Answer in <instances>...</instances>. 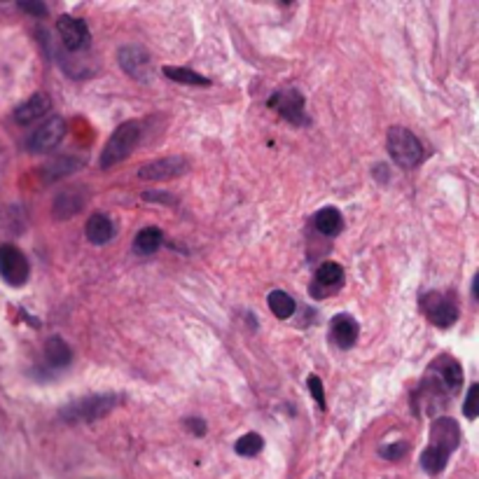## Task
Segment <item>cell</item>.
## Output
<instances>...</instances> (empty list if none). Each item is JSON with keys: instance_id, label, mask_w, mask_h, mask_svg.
I'll use <instances>...</instances> for the list:
<instances>
[{"instance_id": "1", "label": "cell", "mask_w": 479, "mask_h": 479, "mask_svg": "<svg viewBox=\"0 0 479 479\" xmlns=\"http://www.w3.org/2000/svg\"><path fill=\"white\" fill-rule=\"evenodd\" d=\"M124 402L120 393H94L87 395V398H80L71 402L68 407L61 409V421L66 423H91L98 421L110 414L113 409H117Z\"/></svg>"}, {"instance_id": "2", "label": "cell", "mask_w": 479, "mask_h": 479, "mask_svg": "<svg viewBox=\"0 0 479 479\" xmlns=\"http://www.w3.org/2000/svg\"><path fill=\"white\" fill-rule=\"evenodd\" d=\"M138 140H140V124L136 120L120 124L113 131L110 140L105 143L103 153H101V169H110V166L120 164L122 159H127Z\"/></svg>"}, {"instance_id": "3", "label": "cell", "mask_w": 479, "mask_h": 479, "mask_svg": "<svg viewBox=\"0 0 479 479\" xmlns=\"http://www.w3.org/2000/svg\"><path fill=\"white\" fill-rule=\"evenodd\" d=\"M388 155L391 159L402 169H414L423 162V145L421 140H418L414 133L409 129H402V127H393L388 131Z\"/></svg>"}, {"instance_id": "4", "label": "cell", "mask_w": 479, "mask_h": 479, "mask_svg": "<svg viewBox=\"0 0 479 479\" xmlns=\"http://www.w3.org/2000/svg\"><path fill=\"white\" fill-rule=\"evenodd\" d=\"M421 309L428 316V321L437 327H451L458 318L456 299L447 292H426L421 297Z\"/></svg>"}, {"instance_id": "5", "label": "cell", "mask_w": 479, "mask_h": 479, "mask_svg": "<svg viewBox=\"0 0 479 479\" xmlns=\"http://www.w3.org/2000/svg\"><path fill=\"white\" fill-rule=\"evenodd\" d=\"M29 274H31L29 259L19 248L0 246V276H3L7 283L14 285V288H19V285L29 281Z\"/></svg>"}, {"instance_id": "6", "label": "cell", "mask_w": 479, "mask_h": 479, "mask_svg": "<svg viewBox=\"0 0 479 479\" xmlns=\"http://www.w3.org/2000/svg\"><path fill=\"white\" fill-rule=\"evenodd\" d=\"M269 108H274L283 120L292 124H309L304 113V96L297 89H281L269 98Z\"/></svg>"}, {"instance_id": "7", "label": "cell", "mask_w": 479, "mask_h": 479, "mask_svg": "<svg viewBox=\"0 0 479 479\" xmlns=\"http://www.w3.org/2000/svg\"><path fill=\"white\" fill-rule=\"evenodd\" d=\"M190 171V159L187 157H164L157 159V162H150L145 166H140L138 178L143 180H171L185 175Z\"/></svg>"}, {"instance_id": "8", "label": "cell", "mask_w": 479, "mask_h": 479, "mask_svg": "<svg viewBox=\"0 0 479 479\" xmlns=\"http://www.w3.org/2000/svg\"><path fill=\"white\" fill-rule=\"evenodd\" d=\"M63 136H66V122L61 117H49L45 124H40L33 131V136L29 138V150L38 155L49 153V150H54L63 140Z\"/></svg>"}, {"instance_id": "9", "label": "cell", "mask_w": 479, "mask_h": 479, "mask_svg": "<svg viewBox=\"0 0 479 479\" xmlns=\"http://www.w3.org/2000/svg\"><path fill=\"white\" fill-rule=\"evenodd\" d=\"M117 58H120L122 71L127 75H131L133 80H148L150 78V66H153V61H150L148 49H143L138 45H127L117 52Z\"/></svg>"}, {"instance_id": "10", "label": "cell", "mask_w": 479, "mask_h": 479, "mask_svg": "<svg viewBox=\"0 0 479 479\" xmlns=\"http://www.w3.org/2000/svg\"><path fill=\"white\" fill-rule=\"evenodd\" d=\"M458 442H460L458 423L449 416L437 418V421L433 423V428H431V444H428V447H433V449L451 456V451L458 447Z\"/></svg>"}, {"instance_id": "11", "label": "cell", "mask_w": 479, "mask_h": 479, "mask_svg": "<svg viewBox=\"0 0 479 479\" xmlns=\"http://www.w3.org/2000/svg\"><path fill=\"white\" fill-rule=\"evenodd\" d=\"M56 31H58V36H61L63 45L73 49V52H78V49L89 45V29L80 16L63 14L61 19L56 21Z\"/></svg>"}, {"instance_id": "12", "label": "cell", "mask_w": 479, "mask_h": 479, "mask_svg": "<svg viewBox=\"0 0 479 479\" xmlns=\"http://www.w3.org/2000/svg\"><path fill=\"white\" fill-rule=\"evenodd\" d=\"M428 374L435 376L449 393H456L460 383H463V369H460V365L451 356H440L437 360H433L431 367H428Z\"/></svg>"}, {"instance_id": "13", "label": "cell", "mask_w": 479, "mask_h": 479, "mask_svg": "<svg viewBox=\"0 0 479 479\" xmlns=\"http://www.w3.org/2000/svg\"><path fill=\"white\" fill-rule=\"evenodd\" d=\"M87 204V192L82 185H75V187L63 190L61 195L54 199L52 213L56 220H68V217H75Z\"/></svg>"}, {"instance_id": "14", "label": "cell", "mask_w": 479, "mask_h": 479, "mask_svg": "<svg viewBox=\"0 0 479 479\" xmlns=\"http://www.w3.org/2000/svg\"><path fill=\"white\" fill-rule=\"evenodd\" d=\"M49 110H52V98H49L45 91H38L33 94L26 103H21L14 110V122L21 124V127H29V124L38 122L40 117H45Z\"/></svg>"}, {"instance_id": "15", "label": "cell", "mask_w": 479, "mask_h": 479, "mask_svg": "<svg viewBox=\"0 0 479 479\" xmlns=\"http://www.w3.org/2000/svg\"><path fill=\"white\" fill-rule=\"evenodd\" d=\"M341 283H344V269L337 262H323L316 272V281L311 285V292L316 297H321L341 288Z\"/></svg>"}, {"instance_id": "16", "label": "cell", "mask_w": 479, "mask_h": 479, "mask_svg": "<svg viewBox=\"0 0 479 479\" xmlns=\"http://www.w3.org/2000/svg\"><path fill=\"white\" fill-rule=\"evenodd\" d=\"M358 332H360V327H358V323H356V318L353 316H349V314H339V316H334L332 318V325H330V337H332V341L337 344L339 349H351L353 344L358 341Z\"/></svg>"}, {"instance_id": "17", "label": "cell", "mask_w": 479, "mask_h": 479, "mask_svg": "<svg viewBox=\"0 0 479 479\" xmlns=\"http://www.w3.org/2000/svg\"><path fill=\"white\" fill-rule=\"evenodd\" d=\"M85 234H87V239L94 243V246H103V243H108L115 237V225H113V220L108 215L94 213L87 220Z\"/></svg>"}, {"instance_id": "18", "label": "cell", "mask_w": 479, "mask_h": 479, "mask_svg": "<svg viewBox=\"0 0 479 479\" xmlns=\"http://www.w3.org/2000/svg\"><path fill=\"white\" fill-rule=\"evenodd\" d=\"M314 225H316L318 232L325 234V237H337V234H341V230H344V217H341V213L337 211V208L327 206V208H321V211L316 213Z\"/></svg>"}, {"instance_id": "19", "label": "cell", "mask_w": 479, "mask_h": 479, "mask_svg": "<svg viewBox=\"0 0 479 479\" xmlns=\"http://www.w3.org/2000/svg\"><path fill=\"white\" fill-rule=\"evenodd\" d=\"M162 230H157V227H145V230H140L136 234V239H133V250H136L138 255H153L162 246Z\"/></svg>"}, {"instance_id": "20", "label": "cell", "mask_w": 479, "mask_h": 479, "mask_svg": "<svg viewBox=\"0 0 479 479\" xmlns=\"http://www.w3.org/2000/svg\"><path fill=\"white\" fill-rule=\"evenodd\" d=\"M45 358H47V363L52 367H66L71 363L73 351L61 337H52V339H47V344H45Z\"/></svg>"}, {"instance_id": "21", "label": "cell", "mask_w": 479, "mask_h": 479, "mask_svg": "<svg viewBox=\"0 0 479 479\" xmlns=\"http://www.w3.org/2000/svg\"><path fill=\"white\" fill-rule=\"evenodd\" d=\"M267 302H269V309H272V314L276 318H281V321H288V318L295 314V299H292L288 292H283V290L269 292Z\"/></svg>"}, {"instance_id": "22", "label": "cell", "mask_w": 479, "mask_h": 479, "mask_svg": "<svg viewBox=\"0 0 479 479\" xmlns=\"http://www.w3.org/2000/svg\"><path fill=\"white\" fill-rule=\"evenodd\" d=\"M164 75L173 82H182V85H192V87H208L211 85V80L204 78V75H199V73L190 71V68H178V66H166Z\"/></svg>"}, {"instance_id": "23", "label": "cell", "mask_w": 479, "mask_h": 479, "mask_svg": "<svg viewBox=\"0 0 479 479\" xmlns=\"http://www.w3.org/2000/svg\"><path fill=\"white\" fill-rule=\"evenodd\" d=\"M80 166H82L80 159H75V157H61V159H56V162H52V164H47V166H45V178H47V180L63 178V175H68L71 171L80 169Z\"/></svg>"}, {"instance_id": "24", "label": "cell", "mask_w": 479, "mask_h": 479, "mask_svg": "<svg viewBox=\"0 0 479 479\" xmlns=\"http://www.w3.org/2000/svg\"><path fill=\"white\" fill-rule=\"evenodd\" d=\"M447 460H449L447 453L437 451V449H433V447H428V449L421 453V468L426 470L428 475H440L442 470H444V465H447Z\"/></svg>"}, {"instance_id": "25", "label": "cell", "mask_w": 479, "mask_h": 479, "mask_svg": "<svg viewBox=\"0 0 479 479\" xmlns=\"http://www.w3.org/2000/svg\"><path fill=\"white\" fill-rule=\"evenodd\" d=\"M234 449H237L239 456H246V458L257 456V453L264 449V440L257 433H248V435L239 437L237 444H234Z\"/></svg>"}, {"instance_id": "26", "label": "cell", "mask_w": 479, "mask_h": 479, "mask_svg": "<svg viewBox=\"0 0 479 479\" xmlns=\"http://www.w3.org/2000/svg\"><path fill=\"white\" fill-rule=\"evenodd\" d=\"M477 400H479V386L473 383V386H470V391H468L465 405H463V411H465V416H468V418H475V416H477V411H479Z\"/></svg>"}, {"instance_id": "27", "label": "cell", "mask_w": 479, "mask_h": 479, "mask_svg": "<svg viewBox=\"0 0 479 479\" xmlns=\"http://www.w3.org/2000/svg\"><path fill=\"white\" fill-rule=\"evenodd\" d=\"M307 383H309V391H311V395H314V400L318 402V407L325 409V391H323V381L318 379L316 374H311Z\"/></svg>"}, {"instance_id": "28", "label": "cell", "mask_w": 479, "mask_h": 479, "mask_svg": "<svg viewBox=\"0 0 479 479\" xmlns=\"http://www.w3.org/2000/svg\"><path fill=\"white\" fill-rule=\"evenodd\" d=\"M407 453V444L405 442H395V444H388V447L381 449V456L388 458V460H398Z\"/></svg>"}, {"instance_id": "29", "label": "cell", "mask_w": 479, "mask_h": 479, "mask_svg": "<svg viewBox=\"0 0 479 479\" xmlns=\"http://www.w3.org/2000/svg\"><path fill=\"white\" fill-rule=\"evenodd\" d=\"M19 7L24 12L33 14V16H45L47 14V5L45 3H19Z\"/></svg>"}, {"instance_id": "30", "label": "cell", "mask_w": 479, "mask_h": 479, "mask_svg": "<svg viewBox=\"0 0 479 479\" xmlns=\"http://www.w3.org/2000/svg\"><path fill=\"white\" fill-rule=\"evenodd\" d=\"M185 426L192 428V433H195V435H204L206 433V423L199 421V418H187V421H185Z\"/></svg>"}, {"instance_id": "31", "label": "cell", "mask_w": 479, "mask_h": 479, "mask_svg": "<svg viewBox=\"0 0 479 479\" xmlns=\"http://www.w3.org/2000/svg\"><path fill=\"white\" fill-rule=\"evenodd\" d=\"M145 199H157V201H169V204H173V197L171 195H145Z\"/></svg>"}]
</instances>
